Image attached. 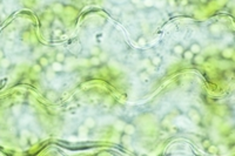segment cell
<instances>
[{
	"mask_svg": "<svg viewBox=\"0 0 235 156\" xmlns=\"http://www.w3.org/2000/svg\"><path fill=\"white\" fill-rule=\"evenodd\" d=\"M187 116L191 120V122H193L194 125H201L202 122V113L200 112L199 108L191 106L187 110Z\"/></svg>",
	"mask_w": 235,
	"mask_h": 156,
	"instance_id": "obj_1",
	"label": "cell"
},
{
	"mask_svg": "<svg viewBox=\"0 0 235 156\" xmlns=\"http://www.w3.org/2000/svg\"><path fill=\"white\" fill-rule=\"evenodd\" d=\"M137 133V126L133 122H126L122 128V134H126L128 136H133Z\"/></svg>",
	"mask_w": 235,
	"mask_h": 156,
	"instance_id": "obj_2",
	"label": "cell"
},
{
	"mask_svg": "<svg viewBox=\"0 0 235 156\" xmlns=\"http://www.w3.org/2000/svg\"><path fill=\"white\" fill-rule=\"evenodd\" d=\"M208 32H209V34H210L212 37L218 38V37H220L222 34V28H221V26L218 25V24H212V25H209V27H208Z\"/></svg>",
	"mask_w": 235,
	"mask_h": 156,
	"instance_id": "obj_3",
	"label": "cell"
},
{
	"mask_svg": "<svg viewBox=\"0 0 235 156\" xmlns=\"http://www.w3.org/2000/svg\"><path fill=\"white\" fill-rule=\"evenodd\" d=\"M83 126L87 129H93L97 127V120L93 116H86L83 120Z\"/></svg>",
	"mask_w": 235,
	"mask_h": 156,
	"instance_id": "obj_4",
	"label": "cell"
},
{
	"mask_svg": "<svg viewBox=\"0 0 235 156\" xmlns=\"http://www.w3.org/2000/svg\"><path fill=\"white\" fill-rule=\"evenodd\" d=\"M45 98L48 101H51V102H56L58 98H59V95H58V92L56 89H47L45 92Z\"/></svg>",
	"mask_w": 235,
	"mask_h": 156,
	"instance_id": "obj_5",
	"label": "cell"
},
{
	"mask_svg": "<svg viewBox=\"0 0 235 156\" xmlns=\"http://www.w3.org/2000/svg\"><path fill=\"white\" fill-rule=\"evenodd\" d=\"M188 49L193 53L194 55H197V54H200L202 52V47H201V45L197 43V41H194V43H191L188 46Z\"/></svg>",
	"mask_w": 235,
	"mask_h": 156,
	"instance_id": "obj_6",
	"label": "cell"
},
{
	"mask_svg": "<svg viewBox=\"0 0 235 156\" xmlns=\"http://www.w3.org/2000/svg\"><path fill=\"white\" fill-rule=\"evenodd\" d=\"M233 55H234V48L233 47H226L224 49H222V52H221V57H223V59H232L233 57Z\"/></svg>",
	"mask_w": 235,
	"mask_h": 156,
	"instance_id": "obj_7",
	"label": "cell"
},
{
	"mask_svg": "<svg viewBox=\"0 0 235 156\" xmlns=\"http://www.w3.org/2000/svg\"><path fill=\"white\" fill-rule=\"evenodd\" d=\"M185 48H186V47H185L182 43H175V45L173 46V48H172V52H173L174 55L181 57V54H182V52L185 51Z\"/></svg>",
	"mask_w": 235,
	"mask_h": 156,
	"instance_id": "obj_8",
	"label": "cell"
},
{
	"mask_svg": "<svg viewBox=\"0 0 235 156\" xmlns=\"http://www.w3.org/2000/svg\"><path fill=\"white\" fill-rule=\"evenodd\" d=\"M219 146H216V144H214V143H212L210 146H208L207 148L205 149L206 152H207L209 155H219L220 154V152H219Z\"/></svg>",
	"mask_w": 235,
	"mask_h": 156,
	"instance_id": "obj_9",
	"label": "cell"
},
{
	"mask_svg": "<svg viewBox=\"0 0 235 156\" xmlns=\"http://www.w3.org/2000/svg\"><path fill=\"white\" fill-rule=\"evenodd\" d=\"M50 67H51V69L54 72V73H59V72L64 71V63H61V62H58V61L52 62V63L50 65Z\"/></svg>",
	"mask_w": 235,
	"mask_h": 156,
	"instance_id": "obj_10",
	"label": "cell"
},
{
	"mask_svg": "<svg viewBox=\"0 0 235 156\" xmlns=\"http://www.w3.org/2000/svg\"><path fill=\"white\" fill-rule=\"evenodd\" d=\"M38 63L44 69H45V68H47V67L51 65L50 59H48V57H46V55H41V57H39V59H38Z\"/></svg>",
	"mask_w": 235,
	"mask_h": 156,
	"instance_id": "obj_11",
	"label": "cell"
},
{
	"mask_svg": "<svg viewBox=\"0 0 235 156\" xmlns=\"http://www.w3.org/2000/svg\"><path fill=\"white\" fill-rule=\"evenodd\" d=\"M162 57H160V55H153L151 57V63H152L153 67H160L161 65H162Z\"/></svg>",
	"mask_w": 235,
	"mask_h": 156,
	"instance_id": "obj_12",
	"label": "cell"
},
{
	"mask_svg": "<svg viewBox=\"0 0 235 156\" xmlns=\"http://www.w3.org/2000/svg\"><path fill=\"white\" fill-rule=\"evenodd\" d=\"M53 12L56 13V14H60V13H62L64 12V10H65V6H64V4L62 2H60V1H56L53 4Z\"/></svg>",
	"mask_w": 235,
	"mask_h": 156,
	"instance_id": "obj_13",
	"label": "cell"
},
{
	"mask_svg": "<svg viewBox=\"0 0 235 156\" xmlns=\"http://www.w3.org/2000/svg\"><path fill=\"white\" fill-rule=\"evenodd\" d=\"M91 66H94V67H99L101 63H102V60L100 57H95V55H91L89 59H88Z\"/></svg>",
	"mask_w": 235,
	"mask_h": 156,
	"instance_id": "obj_14",
	"label": "cell"
},
{
	"mask_svg": "<svg viewBox=\"0 0 235 156\" xmlns=\"http://www.w3.org/2000/svg\"><path fill=\"white\" fill-rule=\"evenodd\" d=\"M181 57H182V59H183L185 61H192V59L194 57V54L188 49V48H185V51L182 52Z\"/></svg>",
	"mask_w": 235,
	"mask_h": 156,
	"instance_id": "obj_15",
	"label": "cell"
},
{
	"mask_svg": "<svg viewBox=\"0 0 235 156\" xmlns=\"http://www.w3.org/2000/svg\"><path fill=\"white\" fill-rule=\"evenodd\" d=\"M56 61L64 63V62L66 61V54H65L64 52H61V51L56 52Z\"/></svg>",
	"mask_w": 235,
	"mask_h": 156,
	"instance_id": "obj_16",
	"label": "cell"
},
{
	"mask_svg": "<svg viewBox=\"0 0 235 156\" xmlns=\"http://www.w3.org/2000/svg\"><path fill=\"white\" fill-rule=\"evenodd\" d=\"M89 53H91V55L100 57V55L102 54V49H101L100 47H98V46H94V47H92V48L89 49Z\"/></svg>",
	"mask_w": 235,
	"mask_h": 156,
	"instance_id": "obj_17",
	"label": "cell"
},
{
	"mask_svg": "<svg viewBox=\"0 0 235 156\" xmlns=\"http://www.w3.org/2000/svg\"><path fill=\"white\" fill-rule=\"evenodd\" d=\"M0 66H1V68H8V67L11 66V61H10V59L4 57L2 60H0Z\"/></svg>",
	"mask_w": 235,
	"mask_h": 156,
	"instance_id": "obj_18",
	"label": "cell"
},
{
	"mask_svg": "<svg viewBox=\"0 0 235 156\" xmlns=\"http://www.w3.org/2000/svg\"><path fill=\"white\" fill-rule=\"evenodd\" d=\"M192 61H194L195 63H202L203 61H205V57L201 55V53L200 54H197V55H194V57L192 59Z\"/></svg>",
	"mask_w": 235,
	"mask_h": 156,
	"instance_id": "obj_19",
	"label": "cell"
},
{
	"mask_svg": "<svg viewBox=\"0 0 235 156\" xmlns=\"http://www.w3.org/2000/svg\"><path fill=\"white\" fill-rule=\"evenodd\" d=\"M212 143H213V141H212L209 137H205V139L201 141V146H202V148H203V149H206L208 146H210Z\"/></svg>",
	"mask_w": 235,
	"mask_h": 156,
	"instance_id": "obj_20",
	"label": "cell"
},
{
	"mask_svg": "<svg viewBox=\"0 0 235 156\" xmlns=\"http://www.w3.org/2000/svg\"><path fill=\"white\" fill-rule=\"evenodd\" d=\"M32 69L35 72V73H41V72L44 71V68H42L41 66L38 63V62H37V63H34V65L32 66Z\"/></svg>",
	"mask_w": 235,
	"mask_h": 156,
	"instance_id": "obj_21",
	"label": "cell"
},
{
	"mask_svg": "<svg viewBox=\"0 0 235 156\" xmlns=\"http://www.w3.org/2000/svg\"><path fill=\"white\" fill-rule=\"evenodd\" d=\"M138 43H139V45H141V46H145V45L147 43V39H146L143 35H141V37H139Z\"/></svg>",
	"mask_w": 235,
	"mask_h": 156,
	"instance_id": "obj_22",
	"label": "cell"
},
{
	"mask_svg": "<svg viewBox=\"0 0 235 156\" xmlns=\"http://www.w3.org/2000/svg\"><path fill=\"white\" fill-rule=\"evenodd\" d=\"M131 137H132V136H128V135H126V134H122L121 141H122V143L127 144V143H129V139H131Z\"/></svg>",
	"mask_w": 235,
	"mask_h": 156,
	"instance_id": "obj_23",
	"label": "cell"
},
{
	"mask_svg": "<svg viewBox=\"0 0 235 156\" xmlns=\"http://www.w3.org/2000/svg\"><path fill=\"white\" fill-rule=\"evenodd\" d=\"M166 4L167 5H169V6H172V7L178 6V2H176L175 0H166Z\"/></svg>",
	"mask_w": 235,
	"mask_h": 156,
	"instance_id": "obj_24",
	"label": "cell"
},
{
	"mask_svg": "<svg viewBox=\"0 0 235 156\" xmlns=\"http://www.w3.org/2000/svg\"><path fill=\"white\" fill-rule=\"evenodd\" d=\"M142 2H143L147 7H151V6L154 5V0H142Z\"/></svg>",
	"mask_w": 235,
	"mask_h": 156,
	"instance_id": "obj_25",
	"label": "cell"
},
{
	"mask_svg": "<svg viewBox=\"0 0 235 156\" xmlns=\"http://www.w3.org/2000/svg\"><path fill=\"white\" fill-rule=\"evenodd\" d=\"M178 5H180V6H188L189 5V0H180L179 2H178Z\"/></svg>",
	"mask_w": 235,
	"mask_h": 156,
	"instance_id": "obj_26",
	"label": "cell"
},
{
	"mask_svg": "<svg viewBox=\"0 0 235 156\" xmlns=\"http://www.w3.org/2000/svg\"><path fill=\"white\" fill-rule=\"evenodd\" d=\"M140 79H143V80H148L149 79V75L146 73V72H142L141 74H140Z\"/></svg>",
	"mask_w": 235,
	"mask_h": 156,
	"instance_id": "obj_27",
	"label": "cell"
},
{
	"mask_svg": "<svg viewBox=\"0 0 235 156\" xmlns=\"http://www.w3.org/2000/svg\"><path fill=\"white\" fill-rule=\"evenodd\" d=\"M119 10H120V8H119L118 6H113V7H112V12L115 13V14H120V11H119Z\"/></svg>",
	"mask_w": 235,
	"mask_h": 156,
	"instance_id": "obj_28",
	"label": "cell"
},
{
	"mask_svg": "<svg viewBox=\"0 0 235 156\" xmlns=\"http://www.w3.org/2000/svg\"><path fill=\"white\" fill-rule=\"evenodd\" d=\"M129 2L132 5H134V6H138V5H140L142 2V0H129Z\"/></svg>",
	"mask_w": 235,
	"mask_h": 156,
	"instance_id": "obj_29",
	"label": "cell"
},
{
	"mask_svg": "<svg viewBox=\"0 0 235 156\" xmlns=\"http://www.w3.org/2000/svg\"><path fill=\"white\" fill-rule=\"evenodd\" d=\"M4 57H6V54H5V51L2 48H0V60H2Z\"/></svg>",
	"mask_w": 235,
	"mask_h": 156,
	"instance_id": "obj_30",
	"label": "cell"
},
{
	"mask_svg": "<svg viewBox=\"0 0 235 156\" xmlns=\"http://www.w3.org/2000/svg\"><path fill=\"white\" fill-rule=\"evenodd\" d=\"M199 1H200L201 4H207V1H208V0H199Z\"/></svg>",
	"mask_w": 235,
	"mask_h": 156,
	"instance_id": "obj_31",
	"label": "cell"
},
{
	"mask_svg": "<svg viewBox=\"0 0 235 156\" xmlns=\"http://www.w3.org/2000/svg\"><path fill=\"white\" fill-rule=\"evenodd\" d=\"M175 1H176V2H179V1H180V0H175Z\"/></svg>",
	"mask_w": 235,
	"mask_h": 156,
	"instance_id": "obj_32",
	"label": "cell"
},
{
	"mask_svg": "<svg viewBox=\"0 0 235 156\" xmlns=\"http://www.w3.org/2000/svg\"><path fill=\"white\" fill-rule=\"evenodd\" d=\"M0 71H1V66H0Z\"/></svg>",
	"mask_w": 235,
	"mask_h": 156,
	"instance_id": "obj_33",
	"label": "cell"
},
{
	"mask_svg": "<svg viewBox=\"0 0 235 156\" xmlns=\"http://www.w3.org/2000/svg\"><path fill=\"white\" fill-rule=\"evenodd\" d=\"M0 4H1V0H0Z\"/></svg>",
	"mask_w": 235,
	"mask_h": 156,
	"instance_id": "obj_34",
	"label": "cell"
}]
</instances>
